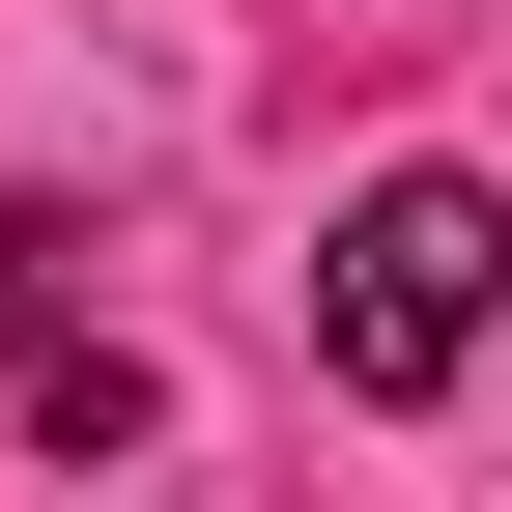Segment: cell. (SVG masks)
<instances>
[{
	"label": "cell",
	"instance_id": "cell-1",
	"mask_svg": "<svg viewBox=\"0 0 512 512\" xmlns=\"http://www.w3.org/2000/svg\"><path fill=\"white\" fill-rule=\"evenodd\" d=\"M484 342H512V200L484 171H370V200L313 228V370H342V399H456Z\"/></svg>",
	"mask_w": 512,
	"mask_h": 512
}]
</instances>
